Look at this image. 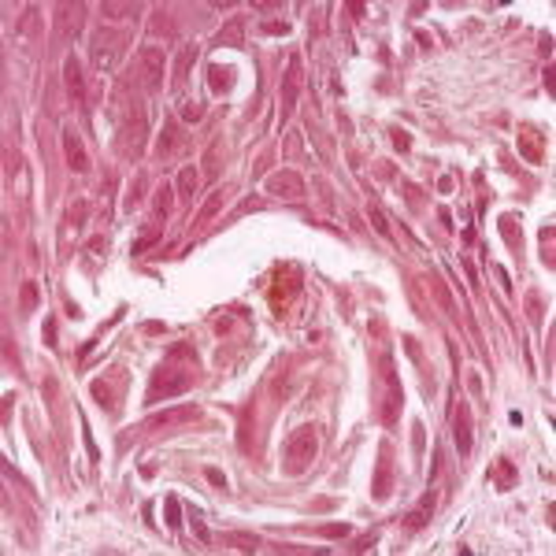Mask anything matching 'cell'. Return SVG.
Segmentation results:
<instances>
[{"instance_id":"obj_11","label":"cell","mask_w":556,"mask_h":556,"mask_svg":"<svg viewBox=\"0 0 556 556\" xmlns=\"http://www.w3.org/2000/svg\"><path fill=\"white\" fill-rule=\"evenodd\" d=\"M519 152L527 163H545V134L534 126H523L519 130Z\"/></svg>"},{"instance_id":"obj_25","label":"cell","mask_w":556,"mask_h":556,"mask_svg":"<svg viewBox=\"0 0 556 556\" xmlns=\"http://www.w3.org/2000/svg\"><path fill=\"white\" fill-rule=\"evenodd\" d=\"M319 534H326V538H345L349 527H345V523H326V527H319Z\"/></svg>"},{"instance_id":"obj_28","label":"cell","mask_w":556,"mask_h":556,"mask_svg":"<svg viewBox=\"0 0 556 556\" xmlns=\"http://www.w3.org/2000/svg\"><path fill=\"white\" fill-rule=\"evenodd\" d=\"M189 527L197 530V538H201V542H208V530H204V523H201V516H197V512H189Z\"/></svg>"},{"instance_id":"obj_10","label":"cell","mask_w":556,"mask_h":556,"mask_svg":"<svg viewBox=\"0 0 556 556\" xmlns=\"http://www.w3.org/2000/svg\"><path fill=\"white\" fill-rule=\"evenodd\" d=\"M382 379H386L382 419H386V423H397V416H401V382L394 379V367H389V360H382Z\"/></svg>"},{"instance_id":"obj_7","label":"cell","mask_w":556,"mask_h":556,"mask_svg":"<svg viewBox=\"0 0 556 556\" xmlns=\"http://www.w3.org/2000/svg\"><path fill=\"white\" fill-rule=\"evenodd\" d=\"M301 86H304V74H301V56H289L286 63V74H282V119L289 116L301 101Z\"/></svg>"},{"instance_id":"obj_3","label":"cell","mask_w":556,"mask_h":556,"mask_svg":"<svg viewBox=\"0 0 556 556\" xmlns=\"http://www.w3.org/2000/svg\"><path fill=\"white\" fill-rule=\"evenodd\" d=\"M126 52V34L123 30H96L93 34V63H96V71H116L119 67V60Z\"/></svg>"},{"instance_id":"obj_17","label":"cell","mask_w":556,"mask_h":556,"mask_svg":"<svg viewBox=\"0 0 556 556\" xmlns=\"http://www.w3.org/2000/svg\"><path fill=\"white\" fill-rule=\"evenodd\" d=\"M430 504H434V497H427V501H423V504H419L416 512H408V519H404V527H408V530H419L423 523L430 519Z\"/></svg>"},{"instance_id":"obj_8","label":"cell","mask_w":556,"mask_h":556,"mask_svg":"<svg viewBox=\"0 0 556 556\" xmlns=\"http://www.w3.org/2000/svg\"><path fill=\"white\" fill-rule=\"evenodd\" d=\"M267 193H274L282 201H297V197H304V178L297 171H278L267 178Z\"/></svg>"},{"instance_id":"obj_30","label":"cell","mask_w":556,"mask_h":556,"mask_svg":"<svg viewBox=\"0 0 556 556\" xmlns=\"http://www.w3.org/2000/svg\"><path fill=\"white\" fill-rule=\"evenodd\" d=\"M204 475H208V482H211V486H216V489H223V486H226V479L219 475V471H216V467H208V471H204Z\"/></svg>"},{"instance_id":"obj_13","label":"cell","mask_w":556,"mask_h":556,"mask_svg":"<svg viewBox=\"0 0 556 556\" xmlns=\"http://www.w3.org/2000/svg\"><path fill=\"white\" fill-rule=\"evenodd\" d=\"M63 152H67V163H71V171H89V156H86V145H82V138L74 134V130L67 126L63 130Z\"/></svg>"},{"instance_id":"obj_21","label":"cell","mask_w":556,"mask_h":556,"mask_svg":"<svg viewBox=\"0 0 556 556\" xmlns=\"http://www.w3.org/2000/svg\"><path fill=\"white\" fill-rule=\"evenodd\" d=\"M101 11L108 19H126V15H134V4H101Z\"/></svg>"},{"instance_id":"obj_26","label":"cell","mask_w":556,"mask_h":556,"mask_svg":"<svg viewBox=\"0 0 556 556\" xmlns=\"http://www.w3.org/2000/svg\"><path fill=\"white\" fill-rule=\"evenodd\" d=\"M238 34H241V26H238V23H230V26H226L223 34H219V41H223V45H238Z\"/></svg>"},{"instance_id":"obj_24","label":"cell","mask_w":556,"mask_h":556,"mask_svg":"<svg viewBox=\"0 0 556 556\" xmlns=\"http://www.w3.org/2000/svg\"><path fill=\"white\" fill-rule=\"evenodd\" d=\"M497 475H501V489H508V486L516 482V471H512L508 460H501V464H497Z\"/></svg>"},{"instance_id":"obj_29","label":"cell","mask_w":556,"mask_h":556,"mask_svg":"<svg viewBox=\"0 0 556 556\" xmlns=\"http://www.w3.org/2000/svg\"><path fill=\"white\" fill-rule=\"evenodd\" d=\"M230 542H234L238 549H256V538H245V534H234Z\"/></svg>"},{"instance_id":"obj_9","label":"cell","mask_w":556,"mask_h":556,"mask_svg":"<svg viewBox=\"0 0 556 556\" xmlns=\"http://www.w3.org/2000/svg\"><path fill=\"white\" fill-rule=\"evenodd\" d=\"M63 86H67L71 101H74L78 108H89V101H86V71H82V63H78L74 56L63 60Z\"/></svg>"},{"instance_id":"obj_16","label":"cell","mask_w":556,"mask_h":556,"mask_svg":"<svg viewBox=\"0 0 556 556\" xmlns=\"http://www.w3.org/2000/svg\"><path fill=\"white\" fill-rule=\"evenodd\" d=\"M174 189H178V197H182V201H193V197H197V171H193V167H182V171H178Z\"/></svg>"},{"instance_id":"obj_20","label":"cell","mask_w":556,"mask_h":556,"mask_svg":"<svg viewBox=\"0 0 556 556\" xmlns=\"http://www.w3.org/2000/svg\"><path fill=\"white\" fill-rule=\"evenodd\" d=\"M234 86V74H230V67H211V89H230Z\"/></svg>"},{"instance_id":"obj_22","label":"cell","mask_w":556,"mask_h":556,"mask_svg":"<svg viewBox=\"0 0 556 556\" xmlns=\"http://www.w3.org/2000/svg\"><path fill=\"white\" fill-rule=\"evenodd\" d=\"M34 308H38V286L26 282L23 286V312H34Z\"/></svg>"},{"instance_id":"obj_2","label":"cell","mask_w":556,"mask_h":556,"mask_svg":"<svg viewBox=\"0 0 556 556\" xmlns=\"http://www.w3.org/2000/svg\"><path fill=\"white\" fill-rule=\"evenodd\" d=\"M316 456H319V434H316V427L297 430V434L289 438V445H286V460H282L286 475H304V471L316 464Z\"/></svg>"},{"instance_id":"obj_12","label":"cell","mask_w":556,"mask_h":556,"mask_svg":"<svg viewBox=\"0 0 556 556\" xmlns=\"http://www.w3.org/2000/svg\"><path fill=\"white\" fill-rule=\"evenodd\" d=\"M452 438H456V452L467 456L471 452V412H467L464 401L456 404V412H452Z\"/></svg>"},{"instance_id":"obj_1","label":"cell","mask_w":556,"mask_h":556,"mask_svg":"<svg viewBox=\"0 0 556 556\" xmlns=\"http://www.w3.org/2000/svg\"><path fill=\"white\" fill-rule=\"evenodd\" d=\"M189 364H193V349H189V345H174V349L167 352V360L160 364V371L152 374V382H149V397H145V401L156 404V401H167V397L186 394L189 382H193Z\"/></svg>"},{"instance_id":"obj_6","label":"cell","mask_w":556,"mask_h":556,"mask_svg":"<svg viewBox=\"0 0 556 556\" xmlns=\"http://www.w3.org/2000/svg\"><path fill=\"white\" fill-rule=\"evenodd\" d=\"M186 145H189L186 130L178 126L174 119H167V123H163V130H160V145H156L160 163H171L174 156H182V152H186Z\"/></svg>"},{"instance_id":"obj_5","label":"cell","mask_w":556,"mask_h":556,"mask_svg":"<svg viewBox=\"0 0 556 556\" xmlns=\"http://www.w3.org/2000/svg\"><path fill=\"white\" fill-rule=\"evenodd\" d=\"M145 141H149V119H145V111H134V119L123 123V134H119V152H126L130 160H138Z\"/></svg>"},{"instance_id":"obj_18","label":"cell","mask_w":556,"mask_h":556,"mask_svg":"<svg viewBox=\"0 0 556 556\" xmlns=\"http://www.w3.org/2000/svg\"><path fill=\"white\" fill-rule=\"evenodd\" d=\"M193 60H197V48H193V45H189V48H182V52H178V67H174V86H182V82H186V71H189V63H193Z\"/></svg>"},{"instance_id":"obj_23","label":"cell","mask_w":556,"mask_h":556,"mask_svg":"<svg viewBox=\"0 0 556 556\" xmlns=\"http://www.w3.org/2000/svg\"><path fill=\"white\" fill-rule=\"evenodd\" d=\"M371 223H374V230H379L382 238H394V230H389V223H386V216L379 208H371Z\"/></svg>"},{"instance_id":"obj_27","label":"cell","mask_w":556,"mask_h":556,"mask_svg":"<svg viewBox=\"0 0 556 556\" xmlns=\"http://www.w3.org/2000/svg\"><path fill=\"white\" fill-rule=\"evenodd\" d=\"M178 523H182V516H178V501L167 497V527H178Z\"/></svg>"},{"instance_id":"obj_4","label":"cell","mask_w":556,"mask_h":556,"mask_svg":"<svg viewBox=\"0 0 556 556\" xmlns=\"http://www.w3.org/2000/svg\"><path fill=\"white\" fill-rule=\"evenodd\" d=\"M163 67H167V60H163V48L156 45H145L141 52H138V82H141V89H160V82H163Z\"/></svg>"},{"instance_id":"obj_14","label":"cell","mask_w":556,"mask_h":556,"mask_svg":"<svg viewBox=\"0 0 556 556\" xmlns=\"http://www.w3.org/2000/svg\"><path fill=\"white\" fill-rule=\"evenodd\" d=\"M189 419H197V408L182 404V408H167V412H160L156 419H149V427H171V423H189Z\"/></svg>"},{"instance_id":"obj_15","label":"cell","mask_w":556,"mask_h":556,"mask_svg":"<svg viewBox=\"0 0 556 556\" xmlns=\"http://www.w3.org/2000/svg\"><path fill=\"white\" fill-rule=\"evenodd\" d=\"M386 497H389V445H382L379 471H374V501H386Z\"/></svg>"},{"instance_id":"obj_19","label":"cell","mask_w":556,"mask_h":556,"mask_svg":"<svg viewBox=\"0 0 556 556\" xmlns=\"http://www.w3.org/2000/svg\"><path fill=\"white\" fill-rule=\"evenodd\" d=\"M171 201H174L171 186H163V189H160V197H156V219H160V226L167 223V216H171Z\"/></svg>"}]
</instances>
